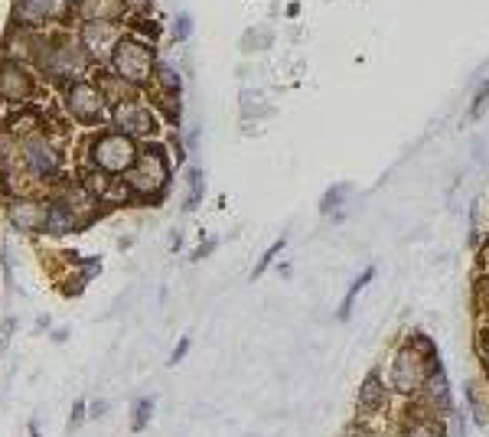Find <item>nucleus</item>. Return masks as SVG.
Returning a JSON list of instances; mask_svg holds the SVG:
<instances>
[{
	"label": "nucleus",
	"mask_w": 489,
	"mask_h": 437,
	"mask_svg": "<svg viewBox=\"0 0 489 437\" xmlns=\"http://www.w3.org/2000/svg\"><path fill=\"white\" fill-rule=\"evenodd\" d=\"M431 369H434V363H427V356L408 343L405 349L395 356V365H392V382H395L398 392H415V388L424 386V379L431 375Z\"/></svg>",
	"instance_id": "1"
},
{
	"label": "nucleus",
	"mask_w": 489,
	"mask_h": 437,
	"mask_svg": "<svg viewBox=\"0 0 489 437\" xmlns=\"http://www.w3.org/2000/svg\"><path fill=\"white\" fill-rule=\"evenodd\" d=\"M95 160H98V167H102L104 173H127L137 160V147L127 134L102 137V141L95 144Z\"/></svg>",
	"instance_id": "2"
},
{
	"label": "nucleus",
	"mask_w": 489,
	"mask_h": 437,
	"mask_svg": "<svg viewBox=\"0 0 489 437\" xmlns=\"http://www.w3.org/2000/svg\"><path fill=\"white\" fill-rule=\"evenodd\" d=\"M115 69L127 82H147L150 73H154V56H150V50H147L144 42L125 40L118 42L115 50Z\"/></svg>",
	"instance_id": "3"
},
{
	"label": "nucleus",
	"mask_w": 489,
	"mask_h": 437,
	"mask_svg": "<svg viewBox=\"0 0 489 437\" xmlns=\"http://www.w3.org/2000/svg\"><path fill=\"white\" fill-rule=\"evenodd\" d=\"M167 160L160 150H147L144 160L137 167L127 170V183L137 189V193H157V189L167 187Z\"/></svg>",
	"instance_id": "4"
},
{
	"label": "nucleus",
	"mask_w": 489,
	"mask_h": 437,
	"mask_svg": "<svg viewBox=\"0 0 489 437\" xmlns=\"http://www.w3.org/2000/svg\"><path fill=\"white\" fill-rule=\"evenodd\" d=\"M85 46H88V52L92 56H98V59H104L111 50H118V33L115 27L108 20H92L88 27H85Z\"/></svg>",
	"instance_id": "5"
},
{
	"label": "nucleus",
	"mask_w": 489,
	"mask_h": 437,
	"mask_svg": "<svg viewBox=\"0 0 489 437\" xmlns=\"http://www.w3.org/2000/svg\"><path fill=\"white\" fill-rule=\"evenodd\" d=\"M69 111L82 121H95L102 111V95L95 92L92 85H73L69 88Z\"/></svg>",
	"instance_id": "6"
},
{
	"label": "nucleus",
	"mask_w": 489,
	"mask_h": 437,
	"mask_svg": "<svg viewBox=\"0 0 489 437\" xmlns=\"http://www.w3.org/2000/svg\"><path fill=\"white\" fill-rule=\"evenodd\" d=\"M115 121H118V127H125V134H150V131H154L150 111L137 108V104H121Z\"/></svg>",
	"instance_id": "7"
},
{
	"label": "nucleus",
	"mask_w": 489,
	"mask_h": 437,
	"mask_svg": "<svg viewBox=\"0 0 489 437\" xmlns=\"http://www.w3.org/2000/svg\"><path fill=\"white\" fill-rule=\"evenodd\" d=\"M27 157H30L33 167L46 170V173H52V170L59 167V150L50 141H42V137H30L27 141Z\"/></svg>",
	"instance_id": "8"
},
{
	"label": "nucleus",
	"mask_w": 489,
	"mask_h": 437,
	"mask_svg": "<svg viewBox=\"0 0 489 437\" xmlns=\"http://www.w3.org/2000/svg\"><path fill=\"white\" fill-rule=\"evenodd\" d=\"M0 95L4 98H27L30 95V79L20 73V65L7 63L0 69Z\"/></svg>",
	"instance_id": "9"
},
{
	"label": "nucleus",
	"mask_w": 489,
	"mask_h": 437,
	"mask_svg": "<svg viewBox=\"0 0 489 437\" xmlns=\"http://www.w3.org/2000/svg\"><path fill=\"white\" fill-rule=\"evenodd\" d=\"M427 382H431V398H434V405L440 408H450V388H447V375H444V365L434 359V369L427 375Z\"/></svg>",
	"instance_id": "10"
},
{
	"label": "nucleus",
	"mask_w": 489,
	"mask_h": 437,
	"mask_svg": "<svg viewBox=\"0 0 489 437\" xmlns=\"http://www.w3.org/2000/svg\"><path fill=\"white\" fill-rule=\"evenodd\" d=\"M13 216H17V226H23V229H36V226H42V222L50 218V212H46L40 203H20Z\"/></svg>",
	"instance_id": "11"
},
{
	"label": "nucleus",
	"mask_w": 489,
	"mask_h": 437,
	"mask_svg": "<svg viewBox=\"0 0 489 437\" xmlns=\"http://www.w3.org/2000/svg\"><path fill=\"white\" fill-rule=\"evenodd\" d=\"M121 11H125L121 0H88V4H85V13H88L92 20H111V17H118Z\"/></svg>",
	"instance_id": "12"
},
{
	"label": "nucleus",
	"mask_w": 489,
	"mask_h": 437,
	"mask_svg": "<svg viewBox=\"0 0 489 437\" xmlns=\"http://www.w3.org/2000/svg\"><path fill=\"white\" fill-rule=\"evenodd\" d=\"M375 278V268H365L359 278H355L353 284H349V294H346V301H343V310H340V320H349V310H353V303H355V297H359V291H363L365 284L372 281Z\"/></svg>",
	"instance_id": "13"
},
{
	"label": "nucleus",
	"mask_w": 489,
	"mask_h": 437,
	"mask_svg": "<svg viewBox=\"0 0 489 437\" xmlns=\"http://www.w3.org/2000/svg\"><path fill=\"white\" fill-rule=\"evenodd\" d=\"M382 398H386V395H382V386H378V379L372 375V379H369V382L363 386V392H359V402H363L365 411H372V408L382 405Z\"/></svg>",
	"instance_id": "14"
},
{
	"label": "nucleus",
	"mask_w": 489,
	"mask_h": 437,
	"mask_svg": "<svg viewBox=\"0 0 489 437\" xmlns=\"http://www.w3.org/2000/svg\"><path fill=\"white\" fill-rule=\"evenodd\" d=\"M154 415V402L150 398H144L141 405H137V415H134V431H141V427L147 425V418Z\"/></svg>",
	"instance_id": "15"
},
{
	"label": "nucleus",
	"mask_w": 489,
	"mask_h": 437,
	"mask_svg": "<svg viewBox=\"0 0 489 437\" xmlns=\"http://www.w3.org/2000/svg\"><path fill=\"white\" fill-rule=\"evenodd\" d=\"M343 193H346V187H336V189H326V199H323V212H330L333 206H340L343 203Z\"/></svg>",
	"instance_id": "16"
},
{
	"label": "nucleus",
	"mask_w": 489,
	"mask_h": 437,
	"mask_svg": "<svg viewBox=\"0 0 489 437\" xmlns=\"http://www.w3.org/2000/svg\"><path fill=\"white\" fill-rule=\"evenodd\" d=\"M281 249H284V239H278V242H274V245H271V251H268V255H264V258H261V264H258V268H255V278H258L261 271L268 268V261L274 258V255H278V251H281Z\"/></svg>",
	"instance_id": "17"
},
{
	"label": "nucleus",
	"mask_w": 489,
	"mask_h": 437,
	"mask_svg": "<svg viewBox=\"0 0 489 437\" xmlns=\"http://www.w3.org/2000/svg\"><path fill=\"white\" fill-rule=\"evenodd\" d=\"M27 7L36 13H50V11H56V0H27Z\"/></svg>",
	"instance_id": "18"
},
{
	"label": "nucleus",
	"mask_w": 489,
	"mask_h": 437,
	"mask_svg": "<svg viewBox=\"0 0 489 437\" xmlns=\"http://www.w3.org/2000/svg\"><path fill=\"white\" fill-rule=\"evenodd\" d=\"M199 196H202V177H199V173H193V193H189V203H187V206H189V209L196 206Z\"/></svg>",
	"instance_id": "19"
},
{
	"label": "nucleus",
	"mask_w": 489,
	"mask_h": 437,
	"mask_svg": "<svg viewBox=\"0 0 489 437\" xmlns=\"http://www.w3.org/2000/svg\"><path fill=\"white\" fill-rule=\"evenodd\" d=\"M121 4H125V11L144 13V11H150V4H154V0H121Z\"/></svg>",
	"instance_id": "20"
},
{
	"label": "nucleus",
	"mask_w": 489,
	"mask_h": 437,
	"mask_svg": "<svg viewBox=\"0 0 489 437\" xmlns=\"http://www.w3.org/2000/svg\"><path fill=\"white\" fill-rule=\"evenodd\" d=\"M189 27H193V20H189L187 13H183V17H180V40H187V36H189Z\"/></svg>",
	"instance_id": "21"
},
{
	"label": "nucleus",
	"mask_w": 489,
	"mask_h": 437,
	"mask_svg": "<svg viewBox=\"0 0 489 437\" xmlns=\"http://www.w3.org/2000/svg\"><path fill=\"white\" fill-rule=\"evenodd\" d=\"M187 349H189V340H180L177 353H173V359H170V363H180V359H183V356H187Z\"/></svg>",
	"instance_id": "22"
},
{
	"label": "nucleus",
	"mask_w": 489,
	"mask_h": 437,
	"mask_svg": "<svg viewBox=\"0 0 489 437\" xmlns=\"http://www.w3.org/2000/svg\"><path fill=\"white\" fill-rule=\"evenodd\" d=\"M486 363H489V346H486Z\"/></svg>",
	"instance_id": "23"
}]
</instances>
